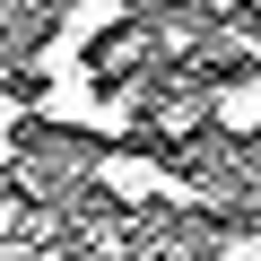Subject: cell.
I'll return each mask as SVG.
<instances>
[{
    "label": "cell",
    "mask_w": 261,
    "mask_h": 261,
    "mask_svg": "<svg viewBox=\"0 0 261 261\" xmlns=\"http://www.w3.org/2000/svg\"><path fill=\"white\" fill-rule=\"evenodd\" d=\"M148 130H166V140H192V130H200V96H166V105L148 113Z\"/></svg>",
    "instance_id": "obj_2"
},
{
    "label": "cell",
    "mask_w": 261,
    "mask_h": 261,
    "mask_svg": "<svg viewBox=\"0 0 261 261\" xmlns=\"http://www.w3.org/2000/svg\"><path fill=\"white\" fill-rule=\"evenodd\" d=\"M252 18H261V0H252Z\"/></svg>",
    "instance_id": "obj_4"
},
{
    "label": "cell",
    "mask_w": 261,
    "mask_h": 261,
    "mask_svg": "<svg viewBox=\"0 0 261 261\" xmlns=\"http://www.w3.org/2000/svg\"><path fill=\"white\" fill-rule=\"evenodd\" d=\"M96 192H105V200H122V209H157V200H174V209H218V192L183 183V174H174V166H157V157H130V148L96 157Z\"/></svg>",
    "instance_id": "obj_1"
},
{
    "label": "cell",
    "mask_w": 261,
    "mask_h": 261,
    "mask_svg": "<svg viewBox=\"0 0 261 261\" xmlns=\"http://www.w3.org/2000/svg\"><path fill=\"white\" fill-rule=\"evenodd\" d=\"M209 9H235V0H209Z\"/></svg>",
    "instance_id": "obj_3"
}]
</instances>
